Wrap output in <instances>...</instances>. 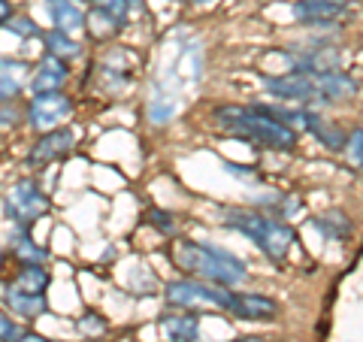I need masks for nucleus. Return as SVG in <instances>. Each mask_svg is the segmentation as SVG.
Returning a JSON list of instances; mask_svg holds the SVG:
<instances>
[{
    "label": "nucleus",
    "instance_id": "1",
    "mask_svg": "<svg viewBox=\"0 0 363 342\" xmlns=\"http://www.w3.org/2000/svg\"><path fill=\"white\" fill-rule=\"evenodd\" d=\"M215 124L221 131L240 136L245 143L264 145L269 152H291L297 149V131H291L288 124L272 118L267 106H240V104H224L212 112Z\"/></svg>",
    "mask_w": 363,
    "mask_h": 342
},
{
    "label": "nucleus",
    "instance_id": "2",
    "mask_svg": "<svg viewBox=\"0 0 363 342\" xmlns=\"http://www.w3.org/2000/svg\"><path fill=\"white\" fill-rule=\"evenodd\" d=\"M173 260L179 270L215 285V288H236V285L245 282V264L215 243L179 239L173 246Z\"/></svg>",
    "mask_w": 363,
    "mask_h": 342
},
{
    "label": "nucleus",
    "instance_id": "3",
    "mask_svg": "<svg viewBox=\"0 0 363 342\" xmlns=\"http://www.w3.org/2000/svg\"><path fill=\"white\" fill-rule=\"evenodd\" d=\"M224 227L248 236L252 243L264 252L272 264H281L294 246V231L285 221H272L267 215L255 209H227L224 212Z\"/></svg>",
    "mask_w": 363,
    "mask_h": 342
},
{
    "label": "nucleus",
    "instance_id": "4",
    "mask_svg": "<svg viewBox=\"0 0 363 342\" xmlns=\"http://www.w3.org/2000/svg\"><path fill=\"white\" fill-rule=\"evenodd\" d=\"M4 209H6L9 221L18 224L21 231H28L37 219L49 215L52 200L45 197V191L33 179H21V182H16V185L9 188V194L4 197Z\"/></svg>",
    "mask_w": 363,
    "mask_h": 342
},
{
    "label": "nucleus",
    "instance_id": "5",
    "mask_svg": "<svg viewBox=\"0 0 363 342\" xmlns=\"http://www.w3.org/2000/svg\"><path fill=\"white\" fill-rule=\"evenodd\" d=\"M227 300H230V288H215V285H206V282L182 279L167 285V303L182 312H194V309L227 312Z\"/></svg>",
    "mask_w": 363,
    "mask_h": 342
},
{
    "label": "nucleus",
    "instance_id": "6",
    "mask_svg": "<svg viewBox=\"0 0 363 342\" xmlns=\"http://www.w3.org/2000/svg\"><path fill=\"white\" fill-rule=\"evenodd\" d=\"M73 116V100L64 91H45L33 94L28 106V124L33 131H55Z\"/></svg>",
    "mask_w": 363,
    "mask_h": 342
},
{
    "label": "nucleus",
    "instance_id": "7",
    "mask_svg": "<svg viewBox=\"0 0 363 342\" xmlns=\"http://www.w3.org/2000/svg\"><path fill=\"white\" fill-rule=\"evenodd\" d=\"M73 143H76V136L70 128H55V131H45L37 143H33V149L28 155V167H37L43 170L45 164H52V161H58V158H64L67 152L73 149Z\"/></svg>",
    "mask_w": 363,
    "mask_h": 342
},
{
    "label": "nucleus",
    "instance_id": "8",
    "mask_svg": "<svg viewBox=\"0 0 363 342\" xmlns=\"http://www.w3.org/2000/svg\"><path fill=\"white\" fill-rule=\"evenodd\" d=\"M227 312L233 318H245V321H276L279 303L267 297V294H233L227 300Z\"/></svg>",
    "mask_w": 363,
    "mask_h": 342
},
{
    "label": "nucleus",
    "instance_id": "9",
    "mask_svg": "<svg viewBox=\"0 0 363 342\" xmlns=\"http://www.w3.org/2000/svg\"><path fill=\"white\" fill-rule=\"evenodd\" d=\"M264 88L269 91L272 97L279 100H294V104H306V100H315V82L312 76L291 70L285 76H267Z\"/></svg>",
    "mask_w": 363,
    "mask_h": 342
},
{
    "label": "nucleus",
    "instance_id": "10",
    "mask_svg": "<svg viewBox=\"0 0 363 342\" xmlns=\"http://www.w3.org/2000/svg\"><path fill=\"white\" fill-rule=\"evenodd\" d=\"M291 9L306 25H327V28H330L336 18L348 16V6L342 0H294Z\"/></svg>",
    "mask_w": 363,
    "mask_h": 342
},
{
    "label": "nucleus",
    "instance_id": "11",
    "mask_svg": "<svg viewBox=\"0 0 363 342\" xmlns=\"http://www.w3.org/2000/svg\"><path fill=\"white\" fill-rule=\"evenodd\" d=\"M67 79H70V67H67V61L55 58V55H45L28 82L33 88V94H45V91H61Z\"/></svg>",
    "mask_w": 363,
    "mask_h": 342
},
{
    "label": "nucleus",
    "instance_id": "12",
    "mask_svg": "<svg viewBox=\"0 0 363 342\" xmlns=\"http://www.w3.org/2000/svg\"><path fill=\"white\" fill-rule=\"evenodd\" d=\"M312 82H315V97L324 100V104H339V100H348L351 94H357V82L339 70L315 76Z\"/></svg>",
    "mask_w": 363,
    "mask_h": 342
},
{
    "label": "nucleus",
    "instance_id": "13",
    "mask_svg": "<svg viewBox=\"0 0 363 342\" xmlns=\"http://www.w3.org/2000/svg\"><path fill=\"white\" fill-rule=\"evenodd\" d=\"M30 79V67L25 61H0V104L18 97Z\"/></svg>",
    "mask_w": 363,
    "mask_h": 342
},
{
    "label": "nucleus",
    "instance_id": "14",
    "mask_svg": "<svg viewBox=\"0 0 363 342\" xmlns=\"http://www.w3.org/2000/svg\"><path fill=\"white\" fill-rule=\"evenodd\" d=\"M161 330L167 333L169 342H197L200 336V318L194 312H176V315H164Z\"/></svg>",
    "mask_w": 363,
    "mask_h": 342
},
{
    "label": "nucleus",
    "instance_id": "15",
    "mask_svg": "<svg viewBox=\"0 0 363 342\" xmlns=\"http://www.w3.org/2000/svg\"><path fill=\"white\" fill-rule=\"evenodd\" d=\"M49 272L43 270V264H21V270L13 276V282L6 285V291L16 294H45L49 291Z\"/></svg>",
    "mask_w": 363,
    "mask_h": 342
},
{
    "label": "nucleus",
    "instance_id": "16",
    "mask_svg": "<svg viewBox=\"0 0 363 342\" xmlns=\"http://www.w3.org/2000/svg\"><path fill=\"white\" fill-rule=\"evenodd\" d=\"M49 16H52L55 31H61V33H73L85 28V13L73 0H49Z\"/></svg>",
    "mask_w": 363,
    "mask_h": 342
},
{
    "label": "nucleus",
    "instance_id": "17",
    "mask_svg": "<svg viewBox=\"0 0 363 342\" xmlns=\"http://www.w3.org/2000/svg\"><path fill=\"white\" fill-rule=\"evenodd\" d=\"M4 300L9 306V312L18 315V318H40L45 309H49V297H45V294H16V291H6Z\"/></svg>",
    "mask_w": 363,
    "mask_h": 342
},
{
    "label": "nucleus",
    "instance_id": "18",
    "mask_svg": "<svg viewBox=\"0 0 363 342\" xmlns=\"http://www.w3.org/2000/svg\"><path fill=\"white\" fill-rule=\"evenodd\" d=\"M306 131H309L312 136L321 145H327L330 152H339L345 145V136H342V131L336 128V124H330V121H324L321 116H315V112H309V121H306Z\"/></svg>",
    "mask_w": 363,
    "mask_h": 342
},
{
    "label": "nucleus",
    "instance_id": "19",
    "mask_svg": "<svg viewBox=\"0 0 363 342\" xmlns=\"http://www.w3.org/2000/svg\"><path fill=\"white\" fill-rule=\"evenodd\" d=\"M43 40H45V52L55 55V58H61V61H70V58H79V55H82V43L73 40L70 33L49 31Z\"/></svg>",
    "mask_w": 363,
    "mask_h": 342
},
{
    "label": "nucleus",
    "instance_id": "20",
    "mask_svg": "<svg viewBox=\"0 0 363 342\" xmlns=\"http://www.w3.org/2000/svg\"><path fill=\"white\" fill-rule=\"evenodd\" d=\"M315 227H318V231H321L327 239H345V236L351 233V221H348V215H345V212H339V209L321 215V219L315 221Z\"/></svg>",
    "mask_w": 363,
    "mask_h": 342
},
{
    "label": "nucleus",
    "instance_id": "21",
    "mask_svg": "<svg viewBox=\"0 0 363 342\" xmlns=\"http://www.w3.org/2000/svg\"><path fill=\"white\" fill-rule=\"evenodd\" d=\"M13 255L21 260V264H43V260L49 258V252H45V248H40L37 243H33L28 231H21V236H18V239H13Z\"/></svg>",
    "mask_w": 363,
    "mask_h": 342
},
{
    "label": "nucleus",
    "instance_id": "22",
    "mask_svg": "<svg viewBox=\"0 0 363 342\" xmlns=\"http://www.w3.org/2000/svg\"><path fill=\"white\" fill-rule=\"evenodd\" d=\"M145 221H149L155 231H161L164 236H169V233H176V219L169 212H164V209H152V212H145Z\"/></svg>",
    "mask_w": 363,
    "mask_h": 342
},
{
    "label": "nucleus",
    "instance_id": "23",
    "mask_svg": "<svg viewBox=\"0 0 363 342\" xmlns=\"http://www.w3.org/2000/svg\"><path fill=\"white\" fill-rule=\"evenodd\" d=\"M6 28L13 31V33H18V37H37V33H40V28L33 25L28 16H13V18L6 21Z\"/></svg>",
    "mask_w": 363,
    "mask_h": 342
},
{
    "label": "nucleus",
    "instance_id": "24",
    "mask_svg": "<svg viewBox=\"0 0 363 342\" xmlns=\"http://www.w3.org/2000/svg\"><path fill=\"white\" fill-rule=\"evenodd\" d=\"M345 152H348V158H351V164L360 167V158H363V128L351 131V140L345 143Z\"/></svg>",
    "mask_w": 363,
    "mask_h": 342
},
{
    "label": "nucleus",
    "instance_id": "25",
    "mask_svg": "<svg viewBox=\"0 0 363 342\" xmlns=\"http://www.w3.org/2000/svg\"><path fill=\"white\" fill-rule=\"evenodd\" d=\"M18 333H21V327L13 321V315H6L0 309V342H16Z\"/></svg>",
    "mask_w": 363,
    "mask_h": 342
},
{
    "label": "nucleus",
    "instance_id": "26",
    "mask_svg": "<svg viewBox=\"0 0 363 342\" xmlns=\"http://www.w3.org/2000/svg\"><path fill=\"white\" fill-rule=\"evenodd\" d=\"M85 318H88V321H79V330H82V333H100V330L106 327L104 321H94V318H97L94 312H88Z\"/></svg>",
    "mask_w": 363,
    "mask_h": 342
},
{
    "label": "nucleus",
    "instance_id": "27",
    "mask_svg": "<svg viewBox=\"0 0 363 342\" xmlns=\"http://www.w3.org/2000/svg\"><path fill=\"white\" fill-rule=\"evenodd\" d=\"M16 342H52V339H45V336H40V333H33V330L21 327V333L16 336Z\"/></svg>",
    "mask_w": 363,
    "mask_h": 342
},
{
    "label": "nucleus",
    "instance_id": "28",
    "mask_svg": "<svg viewBox=\"0 0 363 342\" xmlns=\"http://www.w3.org/2000/svg\"><path fill=\"white\" fill-rule=\"evenodd\" d=\"M13 16H16L13 13V4H9V0H0V25H6Z\"/></svg>",
    "mask_w": 363,
    "mask_h": 342
},
{
    "label": "nucleus",
    "instance_id": "29",
    "mask_svg": "<svg viewBox=\"0 0 363 342\" xmlns=\"http://www.w3.org/2000/svg\"><path fill=\"white\" fill-rule=\"evenodd\" d=\"M233 342H269L267 336H240V339H233Z\"/></svg>",
    "mask_w": 363,
    "mask_h": 342
},
{
    "label": "nucleus",
    "instance_id": "30",
    "mask_svg": "<svg viewBox=\"0 0 363 342\" xmlns=\"http://www.w3.org/2000/svg\"><path fill=\"white\" fill-rule=\"evenodd\" d=\"M194 6H209V4H215V0H191Z\"/></svg>",
    "mask_w": 363,
    "mask_h": 342
},
{
    "label": "nucleus",
    "instance_id": "31",
    "mask_svg": "<svg viewBox=\"0 0 363 342\" xmlns=\"http://www.w3.org/2000/svg\"><path fill=\"white\" fill-rule=\"evenodd\" d=\"M88 4H91V0H88Z\"/></svg>",
    "mask_w": 363,
    "mask_h": 342
},
{
    "label": "nucleus",
    "instance_id": "32",
    "mask_svg": "<svg viewBox=\"0 0 363 342\" xmlns=\"http://www.w3.org/2000/svg\"><path fill=\"white\" fill-rule=\"evenodd\" d=\"M342 4H345V0H342Z\"/></svg>",
    "mask_w": 363,
    "mask_h": 342
}]
</instances>
